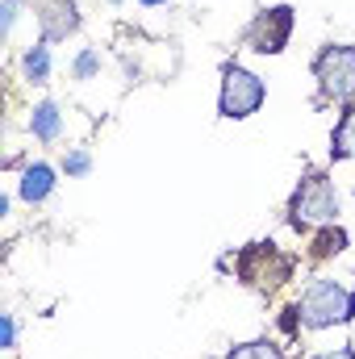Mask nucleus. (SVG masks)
I'll use <instances>...</instances> for the list:
<instances>
[{"mask_svg":"<svg viewBox=\"0 0 355 359\" xmlns=\"http://www.w3.org/2000/svg\"><path fill=\"white\" fill-rule=\"evenodd\" d=\"M339 217V188L322 168H309L288 196V226L297 234H314L318 226H330Z\"/></svg>","mask_w":355,"mask_h":359,"instance_id":"f257e3e1","label":"nucleus"},{"mask_svg":"<svg viewBox=\"0 0 355 359\" xmlns=\"http://www.w3.org/2000/svg\"><path fill=\"white\" fill-rule=\"evenodd\" d=\"M301 309V326L305 330H330V326H347L355 318V288L339 280H309L305 292L297 297Z\"/></svg>","mask_w":355,"mask_h":359,"instance_id":"f03ea898","label":"nucleus"},{"mask_svg":"<svg viewBox=\"0 0 355 359\" xmlns=\"http://www.w3.org/2000/svg\"><path fill=\"white\" fill-rule=\"evenodd\" d=\"M267 100V84L264 76L247 72L243 63H226L222 67V92H217V113L226 121H243L251 113H260Z\"/></svg>","mask_w":355,"mask_h":359,"instance_id":"7ed1b4c3","label":"nucleus"},{"mask_svg":"<svg viewBox=\"0 0 355 359\" xmlns=\"http://www.w3.org/2000/svg\"><path fill=\"white\" fill-rule=\"evenodd\" d=\"M314 80L322 100L335 104H351L355 100V46L347 42H330L314 55Z\"/></svg>","mask_w":355,"mask_h":359,"instance_id":"20e7f679","label":"nucleus"},{"mask_svg":"<svg viewBox=\"0 0 355 359\" xmlns=\"http://www.w3.org/2000/svg\"><path fill=\"white\" fill-rule=\"evenodd\" d=\"M234 268L243 276V284H251V288H260V292H272V288H280L284 280H293L297 259L284 255L276 243H251V247L239 255Z\"/></svg>","mask_w":355,"mask_h":359,"instance_id":"39448f33","label":"nucleus"},{"mask_svg":"<svg viewBox=\"0 0 355 359\" xmlns=\"http://www.w3.org/2000/svg\"><path fill=\"white\" fill-rule=\"evenodd\" d=\"M293 25H297L293 8H288V4H272V8H264V13L251 21L247 46H251L255 55H280V50L288 46V38H293Z\"/></svg>","mask_w":355,"mask_h":359,"instance_id":"423d86ee","label":"nucleus"},{"mask_svg":"<svg viewBox=\"0 0 355 359\" xmlns=\"http://www.w3.org/2000/svg\"><path fill=\"white\" fill-rule=\"evenodd\" d=\"M34 17H38V29H42L38 38H46L51 46L55 42H67L80 29V4L76 0H38Z\"/></svg>","mask_w":355,"mask_h":359,"instance_id":"0eeeda50","label":"nucleus"},{"mask_svg":"<svg viewBox=\"0 0 355 359\" xmlns=\"http://www.w3.org/2000/svg\"><path fill=\"white\" fill-rule=\"evenodd\" d=\"M55 188H59V172H55L51 163H42V159L25 163L21 176H17V196H21L29 209H34V205H46V201L55 196Z\"/></svg>","mask_w":355,"mask_h":359,"instance_id":"6e6552de","label":"nucleus"},{"mask_svg":"<svg viewBox=\"0 0 355 359\" xmlns=\"http://www.w3.org/2000/svg\"><path fill=\"white\" fill-rule=\"evenodd\" d=\"M25 126H29V134H34L38 142H59V138H63V104H59V100H38V104L29 109Z\"/></svg>","mask_w":355,"mask_h":359,"instance_id":"1a4fd4ad","label":"nucleus"},{"mask_svg":"<svg viewBox=\"0 0 355 359\" xmlns=\"http://www.w3.org/2000/svg\"><path fill=\"white\" fill-rule=\"evenodd\" d=\"M21 80L34 84V88L51 84V42H46V38L29 42V46L21 50Z\"/></svg>","mask_w":355,"mask_h":359,"instance_id":"9d476101","label":"nucleus"},{"mask_svg":"<svg viewBox=\"0 0 355 359\" xmlns=\"http://www.w3.org/2000/svg\"><path fill=\"white\" fill-rule=\"evenodd\" d=\"M347 243H351V238H347V230L330 222V226H318V234L309 238V251H305V255H309L314 264H322V259L343 255V251H347Z\"/></svg>","mask_w":355,"mask_h":359,"instance_id":"9b49d317","label":"nucleus"},{"mask_svg":"<svg viewBox=\"0 0 355 359\" xmlns=\"http://www.w3.org/2000/svg\"><path fill=\"white\" fill-rule=\"evenodd\" d=\"M330 159L335 163H355V100L339 113V126H335V134H330Z\"/></svg>","mask_w":355,"mask_h":359,"instance_id":"f8f14e48","label":"nucleus"},{"mask_svg":"<svg viewBox=\"0 0 355 359\" xmlns=\"http://www.w3.org/2000/svg\"><path fill=\"white\" fill-rule=\"evenodd\" d=\"M100 67H105L100 50H96V46H80V50H76V59H72V80H80V84L100 80Z\"/></svg>","mask_w":355,"mask_h":359,"instance_id":"ddd939ff","label":"nucleus"},{"mask_svg":"<svg viewBox=\"0 0 355 359\" xmlns=\"http://www.w3.org/2000/svg\"><path fill=\"white\" fill-rule=\"evenodd\" d=\"M222 359H284V351H280L272 339H251V343H239V347H230Z\"/></svg>","mask_w":355,"mask_h":359,"instance_id":"4468645a","label":"nucleus"},{"mask_svg":"<svg viewBox=\"0 0 355 359\" xmlns=\"http://www.w3.org/2000/svg\"><path fill=\"white\" fill-rule=\"evenodd\" d=\"M59 172L67 180H84L92 172V151L88 147H67L63 159H59Z\"/></svg>","mask_w":355,"mask_h":359,"instance_id":"2eb2a0df","label":"nucleus"},{"mask_svg":"<svg viewBox=\"0 0 355 359\" xmlns=\"http://www.w3.org/2000/svg\"><path fill=\"white\" fill-rule=\"evenodd\" d=\"M13 347H17V318L0 313V351H13Z\"/></svg>","mask_w":355,"mask_h":359,"instance_id":"dca6fc26","label":"nucleus"},{"mask_svg":"<svg viewBox=\"0 0 355 359\" xmlns=\"http://www.w3.org/2000/svg\"><path fill=\"white\" fill-rule=\"evenodd\" d=\"M17 17H21V0H0V34H13Z\"/></svg>","mask_w":355,"mask_h":359,"instance_id":"f3484780","label":"nucleus"},{"mask_svg":"<svg viewBox=\"0 0 355 359\" xmlns=\"http://www.w3.org/2000/svg\"><path fill=\"white\" fill-rule=\"evenodd\" d=\"M314 359H355L351 347H335V351H322V355H314Z\"/></svg>","mask_w":355,"mask_h":359,"instance_id":"a211bd4d","label":"nucleus"},{"mask_svg":"<svg viewBox=\"0 0 355 359\" xmlns=\"http://www.w3.org/2000/svg\"><path fill=\"white\" fill-rule=\"evenodd\" d=\"M142 8H163V4H172V0H138Z\"/></svg>","mask_w":355,"mask_h":359,"instance_id":"6ab92c4d","label":"nucleus"},{"mask_svg":"<svg viewBox=\"0 0 355 359\" xmlns=\"http://www.w3.org/2000/svg\"><path fill=\"white\" fill-rule=\"evenodd\" d=\"M105 4H113V8H117V4H126V0H105Z\"/></svg>","mask_w":355,"mask_h":359,"instance_id":"aec40b11","label":"nucleus"}]
</instances>
